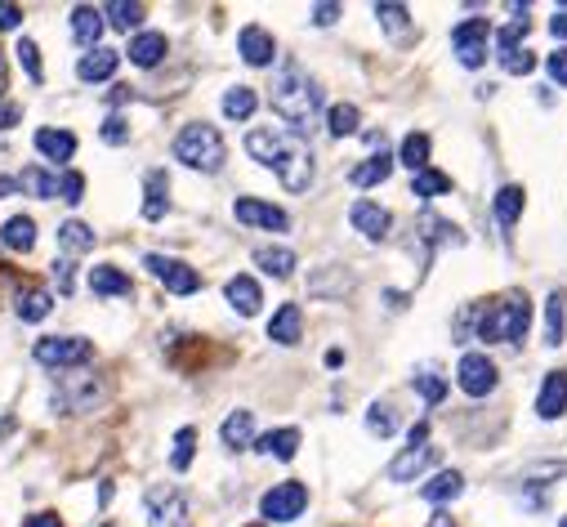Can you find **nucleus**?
<instances>
[{"instance_id": "obj_50", "label": "nucleus", "mask_w": 567, "mask_h": 527, "mask_svg": "<svg viewBox=\"0 0 567 527\" xmlns=\"http://www.w3.org/2000/svg\"><path fill=\"white\" fill-rule=\"evenodd\" d=\"M23 23V10L19 6H6V0H0V32H14Z\"/></svg>"}, {"instance_id": "obj_44", "label": "nucleus", "mask_w": 567, "mask_h": 527, "mask_svg": "<svg viewBox=\"0 0 567 527\" xmlns=\"http://www.w3.org/2000/svg\"><path fill=\"white\" fill-rule=\"evenodd\" d=\"M523 37H527V14H518L509 28H501V32H496V50H501V54H509V50H518V41H523Z\"/></svg>"}, {"instance_id": "obj_4", "label": "nucleus", "mask_w": 567, "mask_h": 527, "mask_svg": "<svg viewBox=\"0 0 567 527\" xmlns=\"http://www.w3.org/2000/svg\"><path fill=\"white\" fill-rule=\"evenodd\" d=\"M175 157H179L188 170L215 175V170L224 166L228 148H224V135H219L215 125H206V121H193V125H184L179 135H175Z\"/></svg>"}, {"instance_id": "obj_28", "label": "nucleus", "mask_w": 567, "mask_h": 527, "mask_svg": "<svg viewBox=\"0 0 567 527\" xmlns=\"http://www.w3.org/2000/svg\"><path fill=\"white\" fill-rule=\"evenodd\" d=\"M393 175V157L389 153H375V157H367L362 166H353V188H375V184H384Z\"/></svg>"}, {"instance_id": "obj_38", "label": "nucleus", "mask_w": 567, "mask_h": 527, "mask_svg": "<svg viewBox=\"0 0 567 527\" xmlns=\"http://www.w3.org/2000/svg\"><path fill=\"white\" fill-rule=\"evenodd\" d=\"M171 210V202H166V175L162 170H153L148 175V202H144V219H162Z\"/></svg>"}, {"instance_id": "obj_36", "label": "nucleus", "mask_w": 567, "mask_h": 527, "mask_svg": "<svg viewBox=\"0 0 567 527\" xmlns=\"http://www.w3.org/2000/svg\"><path fill=\"white\" fill-rule=\"evenodd\" d=\"M19 188H28L32 197L50 202V197H59V175H50V170L32 166V170H23V175H19Z\"/></svg>"}, {"instance_id": "obj_51", "label": "nucleus", "mask_w": 567, "mask_h": 527, "mask_svg": "<svg viewBox=\"0 0 567 527\" xmlns=\"http://www.w3.org/2000/svg\"><path fill=\"white\" fill-rule=\"evenodd\" d=\"M545 68H549V76H554L558 85H567V50H558V54H549V59H545Z\"/></svg>"}, {"instance_id": "obj_8", "label": "nucleus", "mask_w": 567, "mask_h": 527, "mask_svg": "<svg viewBox=\"0 0 567 527\" xmlns=\"http://www.w3.org/2000/svg\"><path fill=\"white\" fill-rule=\"evenodd\" d=\"M305 505H309V487L291 478V483H277V487H268V492H264L259 514H264V518H272V523H296V518L305 514Z\"/></svg>"}, {"instance_id": "obj_59", "label": "nucleus", "mask_w": 567, "mask_h": 527, "mask_svg": "<svg viewBox=\"0 0 567 527\" xmlns=\"http://www.w3.org/2000/svg\"><path fill=\"white\" fill-rule=\"evenodd\" d=\"M558 527H567V514H563V518H558Z\"/></svg>"}, {"instance_id": "obj_46", "label": "nucleus", "mask_w": 567, "mask_h": 527, "mask_svg": "<svg viewBox=\"0 0 567 527\" xmlns=\"http://www.w3.org/2000/svg\"><path fill=\"white\" fill-rule=\"evenodd\" d=\"M193 443H197L193 430H179V434H175V452H171V465H175V469H188V465H193Z\"/></svg>"}, {"instance_id": "obj_41", "label": "nucleus", "mask_w": 567, "mask_h": 527, "mask_svg": "<svg viewBox=\"0 0 567 527\" xmlns=\"http://www.w3.org/2000/svg\"><path fill=\"white\" fill-rule=\"evenodd\" d=\"M375 19H380V28H384V32H393V37H402V32L411 28L406 6H389V0H380V6H375Z\"/></svg>"}, {"instance_id": "obj_15", "label": "nucleus", "mask_w": 567, "mask_h": 527, "mask_svg": "<svg viewBox=\"0 0 567 527\" xmlns=\"http://www.w3.org/2000/svg\"><path fill=\"white\" fill-rule=\"evenodd\" d=\"M563 412H567V371H549L540 384V399H536V416L558 421Z\"/></svg>"}, {"instance_id": "obj_6", "label": "nucleus", "mask_w": 567, "mask_h": 527, "mask_svg": "<svg viewBox=\"0 0 567 527\" xmlns=\"http://www.w3.org/2000/svg\"><path fill=\"white\" fill-rule=\"evenodd\" d=\"M434 465V447H430V425H415L411 430V438H406V447L393 456V465L384 469L389 474V483H415L424 469Z\"/></svg>"}, {"instance_id": "obj_47", "label": "nucleus", "mask_w": 567, "mask_h": 527, "mask_svg": "<svg viewBox=\"0 0 567 527\" xmlns=\"http://www.w3.org/2000/svg\"><path fill=\"white\" fill-rule=\"evenodd\" d=\"M501 68H505L509 76H527V72L536 68V59H532L527 50H509V54H501Z\"/></svg>"}, {"instance_id": "obj_21", "label": "nucleus", "mask_w": 567, "mask_h": 527, "mask_svg": "<svg viewBox=\"0 0 567 527\" xmlns=\"http://www.w3.org/2000/svg\"><path fill=\"white\" fill-rule=\"evenodd\" d=\"M219 438H224V447H233V452L250 447V443H255V412L237 407V412H233V416L219 425Z\"/></svg>"}, {"instance_id": "obj_16", "label": "nucleus", "mask_w": 567, "mask_h": 527, "mask_svg": "<svg viewBox=\"0 0 567 527\" xmlns=\"http://www.w3.org/2000/svg\"><path fill=\"white\" fill-rule=\"evenodd\" d=\"M300 331H305V313H300V304H281V309L272 313V322H268V340L281 344V349L300 344Z\"/></svg>"}, {"instance_id": "obj_33", "label": "nucleus", "mask_w": 567, "mask_h": 527, "mask_svg": "<svg viewBox=\"0 0 567 527\" xmlns=\"http://www.w3.org/2000/svg\"><path fill=\"white\" fill-rule=\"evenodd\" d=\"M398 162L406 166V170H430V135H406L402 140V148H398Z\"/></svg>"}, {"instance_id": "obj_54", "label": "nucleus", "mask_w": 567, "mask_h": 527, "mask_svg": "<svg viewBox=\"0 0 567 527\" xmlns=\"http://www.w3.org/2000/svg\"><path fill=\"white\" fill-rule=\"evenodd\" d=\"M549 32H554L558 41H567V10H558V14L549 19Z\"/></svg>"}, {"instance_id": "obj_27", "label": "nucleus", "mask_w": 567, "mask_h": 527, "mask_svg": "<svg viewBox=\"0 0 567 527\" xmlns=\"http://www.w3.org/2000/svg\"><path fill=\"white\" fill-rule=\"evenodd\" d=\"M90 291L94 296H130V278L116 264H99V269H90Z\"/></svg>"}, {"instance_id": "obj_26", "label": "nucleus", "mask_w": 567, "mask_h": 527, "mask_svg": "<svg viewBox=\"0 0 567 527\" xmlns=\"http://www.w3.org/2000/svg\"><path fill=\"white\" fill-rule=\"evenodd\" d=\"M255 452H264V456H272V461H296V452H300V430H272V434H264V438L255 443Z\"/></svg>"}, {"instance_id": "obj_19", "label": "nucleus", "mask_w": 567, "mask_h": 527, "mask_svg": "<svg viewBox=\"0 0 567 527\" xmlns=\"http://www.w3.org/2000/svg\"><path fill=\"white\" fill-rule=\"evenodd\" d=\"M166 37L162 32H138L134 41H130V63L134 68H157L162 59H166Z\"/></svg>"}, {"instance_id": "obj_35", "label": "nucleus", "mask_w": 567, "mask_h": 527, "mask_svg": "<svg viewBox=\"0 0 567 527\" xmlns=\"http://www.w3.org/2000/svg\"><path fill=\"white\" fill-rule=\"evenodd\" d=\"M103 23H112V28L130 32V28L144 23V6H134V0H112V6L103 10Z\"/></svg>"}, {"instance_id": "obj_49", "label": "nucleus", "mask_w": 567, "mask_h": 527, "mask_svg": "<svg viewBox=\"0 0 567 527\" xmlns=\"http://www.w3.org/2000/svg\"><path fill=\"white\" fill-rule=\"evenodd\" d=\"M125 140H130L125 121H121V116H107V121H103V144H125Z\"/></svg>"}, {"instance_id": "obj_12", "label": "nucleus", "mask_w": 567, "mask_h": 527, "mask_svg": "<svg viewBox=\"0 0 567 527\" xmlns=\"http://www.w3.org/2000/svg\"><path fill=\"white\" fill-rule=\"evenodd\" d=\"M487 19H465V23H456L452 28V50H456V59L465 63V68H483L487 63Z\"/></svg>"}, {"instance_id": "obj_48", "label": "nucleus", "mask_w": 567, "mask_h": 527, "mask_svg": "<svg viewBox=\"0 0 567 527\" xmlns=\"http://www.w3.org/2000/svg\"><path fill=\"white\" fill-rule=\"evenodd\" d=\"M81 193H85V179H81L76 170L59 175V197H63V202H72V206H76V202H81Z\"/></svg>"}, {"instance_id": "obj_43", "label": "nucleus", "mask_w": 567, "mask_h": 527, "mask_svg": "<svg viewBox=\"0 0 567 527\" xmlns=\"http://www.w3.org/2000/svg\"><path fill=\"white\" fill-rule=\"evenodd\" d=\"M411 384L420 389V399H424V403H443V393H447V380L434 375V371H420Z\"/></svg>"}, {"instance_id": "obj_40", "label": "nucleus", "mask_w": 567, "mask_h": 527, "mask_svg": "<svg viewBox=\"0 0 567 527\" xmlns=\"http://www.w3.org/2000/svg\"><path fill=\"white\" fill-rule=\"evenodd\" d=\"M411 193H415V197H439V193H452V175H443V170H420V175H415V184H411Z\"/></svg>"}, {"instance_id": "obj_53", "label": "nucleus", "mask_w": 567, "mask_h": 527, "mask_svg": "<svg viewBox=\"0 0 567 527\" xmlns=\"http://www.w3.org/2000/svg\"><path fill=\"white\" fill-rule=\"evenodd\" d=\"M54 278H59V291L68 296V291H72V264H68V259L54 264Z\"/></svg>"}, {"instance_id": "obj_29", "label": "nucleus", "mask_w": 567, "mask_h": 527, "mask_svg": "<svg viewBox=\"0 0 567 527\" xmlns=\"http://www.w3.org/2000/svg\"><path fill=\"white\" fill-rule=\"evenodd\" d=\"M523 202H527V193H523L518 184H505V188L496 193V202H492L496 224H501V228H514V224H518V215H523Z\"/></svg>"}, {"instance_id": "obj_13", "label": "nucleus", "mask_w": 567, "mask_h": 527, "mask_svg": "<svg viewBox=\"0 0 567 527\" xmlns=\"http://www.w3.org/2000/svg\"><path fill=\"white\" fill-rule=\"evenodd\" d=\"M233 215L237 224H250V228H268V232H287L291 228V215L272 206V202H259V197H237L233 202Z\"/></svg>"}, {"instance_id": "obj_23", "label": "nucleus", "mask_w": 567, "mask_h": 527, "mask_svg": "<svg viewBox=\"0 0 567 527\" xmlns=\"http://www.w3.org/2000/svg\"><path fill=\"white\" fill-rule=\"evenodd\" d=\"M465 492V474H456V469H443V474H434L430 483L420 487V496L430 500V505H447V500H456Z\"/></svg>"}, {"instance_id": "obj_57", "label": "nucleus", "mask_w": 567, "mask_h": 527, "mask_svg": "<svg viewBox=\"0 0 567 527\" xmlns=\"http://www.w3.org/2000/svg\"><path fill=\"white\" fill-rule=\"evenodd\" d=\"M19 188V179H0V197H6V193H14Z\"/></svg>"}, {"instance_id": "obj_9", "label": "nucleus", "mask_w": 567, "mask_h": 527, "mask_svg": "<svg viewBox=\"0 0 567 527\" xmlns=\"http://www.w3.org/2000/svg\"><path fill=\"white\" fill-rule=\"evenodd\" d=\"M144 509H148V523L153 527H188V496L179 487H153L144 496Z\"/></svg>"}, {"instance_id": "obj_25", "label": "nucleus", "mask_w": 567, "mask_h": 527, "mask_svg": "<svg viewBox=\"0 0 567 527\" xmlns=\"http://www.w3.org/2000/svg\"><path fill=\"white\" fill-rule=\"evenodd\" d=\"M255 264H259L268 278H291L296 273V250H287V246H259L255 250Z\"/></svg>"}, {"instance_id": "obj_5", "label": "nucleus", "mask_w": 567, "mask_h": 527, "mask_svg": "<svg viewBox=\"0 0 567 527\" xmlns=\"http://www.w3.org/2000/svg\"><path fill=\"white\" fill-rule=\"evenodd\" d=\"M107 399V384L99 375H63L54 389V407L63 416H85Z\"/></svg>"}, {"instance_id": "obj_14", "label": "nucleus", "mask_w": 567, "mask_h": 527, "mask_svg": "<svg viewBox=\"0 0 567 527\" xmlns=\"http://www.w3.org/2000/svg\"><path fill=\"white\" fill-rule=\"evenodd\" d=\"M349 224H353L367 241H384L393 219H389V210H384V206H375V202H353V206H349Z\"/></svg>"}, {"instance_id": "obj_52", "label": "nucleus", "mask_w": 567, "mask_h": 527, "mask_svg": "<svg viewBox=\"0 0 567 527\" xmlns=\"http://www.w3.org/2000/svg\"><path fill=\"white\" fill-rule=\"evenodd\" d=\"M336 19H340V6H313V23L318 28H331Z\"/></svg>"}, {"instance_id": "obj_3", "label": "nucleus", "mask_w": 567, "mask_h": 527, "mask_svg": "<svg viewBox=\"0 0 567 527\" xmlns=\"http://www.w3.org/2000/svg\"><path fill=\"white\" fill-rule=\"evenodd\" d=\"M532 327V300L523 291H509L501 300L487 304V313L478 318V335L483 340H496V344H518Z\"/></svg>"}, {"instance_id": "obj_42", "label": "nucleus", "mask_w": 567, "mask_h": 527, "mask_svg": "<svg viewBox=\"0 0 567 527\" xmlns=\"http://www.w3.org/2000/svg\"><path fill=\"white\" fill-rule=\"evenodd\" d=\"M545 344H563V296L558 291L545 300Z\"/></svg>"}, {"instance_id": "obj_2", "label": "nucleus", "mask_w": 567, "mask_h": 527, "mask_svg": "<svg viewBox=\"0 0 567 527\" xmlns=\"http://www.w3.org/2000/svg\"><path fill=\"white\" fill-rule=\"evenodd\" d=\"M272 112L287 121V130L305 135V130L318 121L322 112V90L318 81L305 72L300 59H281L277 63V76H272Z\"/></svg>"}, {"instance_id": "obj_30", "label": "nucleus", "mask_w": 567, "mask_h": 527, "mask_svg": "<svg viewBox=\"0 0 567 527\" xmlns=\"http://www.w3.org/2000/svg\"><path fill=\"white\" fill-rule=\"evenodd\" d=\"M0 241H6L10 250H32L37 246V224L28 219V215H14V219H6V228H0Z\"/></svg>"}, {"instance_id": "obj_1", "label": "nucleus", "mask_w": 567, "mask_h": 527, "mask_svg": "<svg viewBox=\"0 0 567 527\" xmlns=\"http://www.w3.org/2000/svg\"><path fill=\"white\" fill-rule=\"evenodd\" d=\"M246 153L264 170H272L291 193H305L313 184V148L305 144V135H296V130H287V125H259V130H250Z\"/></svg>"}, {"instance_id": "obj_11", "label": "nucleus", "mask_w": 567, "mask_h": 527, "mask_svg": "<svg viewBox=\"0 0 567 527\" xmlns=\"http://www.w3.org/2000/svg\"><path fill=\"white\" fill-rule=\"evenodd\" d=\"M496 362L487 358V353H465L461 362H456V384L470 393V399H487V393L496 389Z\"/></svg>"}, {"instance_id": "obj_34", "label": "nucleus", "mask_w": 567, "mask_h": 527, "mask_svg": "<svg viewBox=\"0 0 567 527\" xmlns=\"http://www.w3.org/2000/svg\"><path fill=\"white\" fill-rule=\"evenodd\" d=\"M358 125H362V112L353 107V103H336L331 112H327V130L336 140H344V135H358Z\"/></svg>"}, {"instance_id": "obj_24", "label": "nucleus", "mask_w": 567, "mask_h": 527, "mask_svg": "<svg viewBox=\"0 0 567 527\" xmlns=\"http://www.w3.org/2000/svg\"><path fill=\"white\" fill-rule=\"evenodd\" d=\"M116 63H121V54H116V50H103V45H99V50H90V54H85V59L76 63V76H81V81H90V85H94V81H112Z\"/></svg>"}, {"instance_id": "obj_56", "label": "nucleus", "mask_w": 567, "mask_h": 527, "mask_svg": "<svg viewBox=\"0 0 567 527\" xmlns=\"http://www.w3.org/2000/svg\"><path fill=\"white\" fill-rule=\"evenodd\" d=\"M430 527H456V523H452V514H434V523H430Z\"/></svg>"}, {"instance_id": "obj_37", "label": "nucleus", "mask_w": 567, "mask_h": 527, "mask_svg": "<svg viewBox=\"0 0 567 527\" xmlns=\"http://www.w3.org/2000/svg\"><path fill=\"white\" fill-rule=\"evenodd\" d=\"M50 309H54V300H50V291H23L19 296V318L23 322H41V318H50Z\"/></svg>"}, {"instance_id": "obj_31", "label": "nucleus", "mask_w": 567, "mask_h": 527, "mask_svg": "<svg viewBox=\"0 0 567 527\" xmlns=\"http://www.w3.org/2000/svg\"><path fill=\"white\" fill-rule=\"evenodd\" d=\"M255 107H259V94H255L250 85H233V90L224 94V116H228V121H250Z\"/></svg>"}, {"instance_id": "obj_18", "label": "nucleus", "mask_w": 567, "mask_h": 527, "mask_svg": "<svg viewBox=\"0 0 567 527\" xmlns=\"http://www.w3.org/2000/svg\"><path fill=\"white\" fill-rule=\"evenodd\" d=\"M224 296H228V304H233L241 318H255V313H259V304H264L259 282H255V278H246V273L228 278V282H224Z\"/></svg>"}, {"instance_id": "obj_39", "label": "nucleus", "mask_w": 567, "mask_h": 527, "mask_svg": "<svg viewBox=\"0 0 567 527\" xmlns=\"http://www.w3.org/2000/svg\"><path fill=\"white\" fill-rule=\"evenodd\" d=\"M367 430H371L375 438H393V434H398L393 407H389V403H371V407H367Z\"/></svg>"}, {"instance_id": "obj_32", "label": "nucleus", "mask_w": 567, "mask_h": 527, "mask_svg": "<svg viewBox=\"0 0 567 527\" xmlns=\"http://www.w3.org/2000/svg\"><path fill=\"white\" fill-rule=\"evenodd\" d=\"M59 246L68 255H85V250H94V228L81 219H68V224H59Z\"/></svg>"}, {"instance_id": "obj_17", "label": "nucleus", "mask_w": 567, "mask_h": 527, "mask_svg": "<svg viewBox=\"0 0 567 527\" xmlns=\"http://www.w3.org/2000/svg\"><path fill=\"white\" fill-rule=\"evenodd\" d=\"M237 50H241V59H246L250 68H268V63L277 59V41H272L264 28H241Z\"/></svg>"}, {"instance_id": "obj_55", "label": "nucleus", "mask_w": 567, "mask_h": 527, "mask_svg": "<svg viewBox=\"0 0 567 527\" xmlns=\"http://www.w3.org/2000/svg\"><path fill=\"white\" fill-rule=\"evenodd\" d=\"M23 527H63V523H59V514H32Z\"/></svg>"}, {"instance_id": "obj_22", "label": "nucleus", "mask_w": 567, "mask_h": 527, "mask_svg": "<svg viewBox=\"0 0 567 527\" xmlns=\"http://www.w3.org/2000/svg\"><path fill=\"white\" fill-rule=\"evenodd\" d=\"M37 153H41L45 162H68V157L76 153V135L45 125V130H37Z\"/></svg>"}, {"instance_id": "obj_20", "label": "nucleus", "mask_w": 567, "mask_h": 527, "mask_svg": "<svg viewBox=\"0 0 567 527\" xmlns=\"http://www.w3.org/2000/svg\"><path fill=\"white\" fill-rule=\"evenodd\" d=\"M72 37H76V45L99 50V37H103V10H94V6H76V10H72Z\"/></svg>"}, {"instance_id": "obj_58", "label": "nucleus", "mask_w": 567, "mask_h": 527, "mask_svg": "<svg viewBox=\"0 0 567 527\" xmlns=\"http://www.w3.org/2000/svg\"><path fill=\"white\" fill-rule=\"evenodd\" d=\"M0 90H6V63H0Z\"/></svg>"}, {"instance_id": "obj_7", "label": "nucleus", "mask_w": 567, "mask_h": 527, "mask_svg": "<svg viewBox=\"0 0 567 527\" xmlns=\"http://www.w3.org/2000/svg\"><path fill=\"white\" fill-rule=\"evenodd\" d=\"M144 269H148L171 296H193V291H202V273L188 269V264L175 259V255H144Z\"/></svg>"}, {"instance_id": "obj_10", "label": "nucleus", "mask_w": 567, "mask_h": 527, "mask_svg": "<svg viewBox=\"0 0 567 527\" xmlns=\"http://www.w3.org/2000/svg\"><path fill=\"white\" fill-rule=\"evenodd\" d=\"M37 362L41 366H81V362H90V340H81V335H45V340H37Z\"/></svg>"}, {"instance_id": "obj_45", "label": "nucleus", "mask_w": 567, "mask_h": 527, "mask_svg": "<svg viewBox=\"0 0 567 527\" xmlns=\"http://www.w3.org/2000/svg\"><path fill=\"white\" fill-rule=\"evenodd\" d=\"M14 54H19V63H23V72H28L32 81H41V76H45V68H41V50H37V41H28V37H23Z\"/></svg>"}]
</instances>
